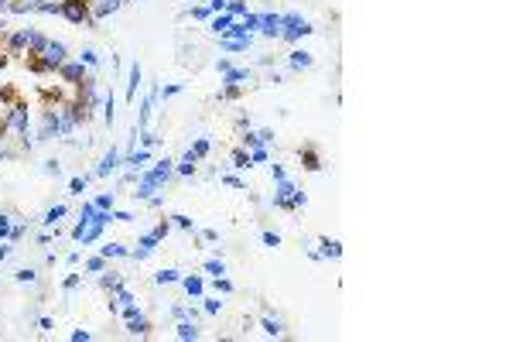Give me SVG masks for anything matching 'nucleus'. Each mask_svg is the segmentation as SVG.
I'll use <instances>...</instances> for the list:
<instances>
[{
    "mask_svg": "<svg viewBox=\"0 0 513 342\" xmlns=\"http://www.w3.org/2000/svg\"><path fill=\"white\" fill-rule=\"evenodd\" d=\"M106 223H113V212H106V209H96L92 202H82V212H79V223H76V229H72V239L76 243H82V247H89V243H96L103 233V226Z\"/></svg>",
    "mask_w": 513,
    "mask_h": 342,
    "instance_id": "f257e3e1",
    "label": "nucleus"
},
{
    "mask_svg": "<svg viewBox=\"0 0 513 342\" xmlns=\"http://www.w3.org/2000/svg\"><path fill=\"white\" fill-rule=\"evenodd\" d=\"M315 28L301 17V14H281V38H287V41H298V38H305V34H311Z\"/></svg>",
    "mask_w": 513,
    "mask_h": 342,
    "instance_id": "f03ea898",
    "label": "nucleus"
},
{
    "mask_svg": "<svg viewBox=\"0 0 513 342\" xmlns=\"http://www.w3.org/2000/svg\"><path fill=\"white\" fill-rule=\"evenodd\" d=\"M62 17H65V21H72V24H82V21L92 24L89 0H62Z\"/></svg>",
    "mask_w": 513,
    "mask_h": 342,
    "instance_id": "7ed1b4c3",
    "label": "nucleus"
},
{
    "mask_svg": "<svg viewBox=\"0 0 513 342\" xmlns=\"http://www.w3.org/2000/svg\"><path fill=\"white\" fill-rule=\"evenodd\" d=\"M55 72H58V79L72 82V86H79V82L86 79V65H82V62H68V58H65V62H62V65L55 68Z\"/></svg>",
    "mask_w": 513,
    "mask_h": 342,
    "instance_id": "20e7f679",
    "label": "nucleus"
},
{
    "mask_svg": "<svg viewBox=\"0 0 513 342\" xmlns=\"http://www.w3.org/2000/svg\"><path fill=\"white\" fill-rule=\"evenodd\" d=\"M158 243H161V239H158V236H154V233H144V236H140V239H137V250H134V253H130V257H134V260H137V263H140V260H148V257H151V253H154V250H158Z\"/></svg>",
    "mask_w": 513,
    "mask_h": 342,
    "instance_id": "39448f33",
    "label": "nucleus"
},
{
    "mask_svg": "<svg viewBox=\"0 0 513 342\" xmlns=\"http://www.w3.org/2000/svg\"><path fill=\"white\" fill-rule=\"evenodd\" d=\"M41 55H45V62L52 65V72H55V68L62 65V62H65V45H62V41H52V38H48V45H45V52H41Z\"/></svg>",
    "mask_w": 513,
    "mask_h": 342,
    "instance_id": "423d86ee",
    "label": "nucleus"
},
{
    "mask_svg": "<svg viewBox=\"0 0 513 342\" xmlns=\"http://www.w3.org/2000/svg\"><path fill=\"white\" fill-rule=\"evenodd\" d=\"M116 164H120V151H106V154H103V161H100V164H96V171H92V175H96V178H106V175H110V171H116Z\"/></svg>",
    "mask_w": 513,
    "mask_h": 342,
    "instance_id": "0eeeda50",
    "label": "nucleus"
},
{
    "mask_svg": "<svg viewBox=\"0 0 513 342\" xmlns=\"http://www.w3.org/2000/svg\"><path fill=\"white\" fill-rule=\"evenodd\" d=\"M140 79H144V68H140V62H134V65H130V79H127V103H134V100H137Z\"/></svg>",
    "mask_w": 513,
    "mask_h": 342,
    "instance_id": "6e6552de",
    "label": "nucleus"
},
{
    "mask_svg": "<svg viewBox=\"0 0 513 342\" xmlns=\"http://www.w3.org/2000/svg\"><path fill=\"white\" fill-rule=\"evenodd\" d=\"M178 284H182L192 298H202L205 295V281L199 277V274H182V281H178Z\"/></svg>",
    "mask_w": 513,
    "mask_h": 342,
    "instance_id": "1a4fd4ad",
    "label": "nucleus"
},
{
    "mask_svg": "<svg viewBox=\"0 0 513 342\" xmlns=\"http://www.w3.org/2000/svg\"><path fill=\"white\" fill-rule=\"evenodd\" d=\"M257 31L271 34V38H281V14H260V28Z\"/></svg>",
    "mask_w": 513,
    "mask_h": 342,
    "instance_id": "9d476101",
    "label": "nucleus"
},
{
    "mask_svg": "<svg viewBox=\"0 0 513 342\" xmlns=\"http://www.w3.org/2000/svg\"><path fill=\"white\" fill-rule=\"evenodd\" d=\"M243 82H250V72H247V68H233L229 65L226 72H223V86H243Z\"/></svg>",
    "mask_w": 513,
    "mask_h": 342,
    "instance_id": "9b49d317",
    "label": "nucleus"
},
{
    "mask_svg": "<svg viewBox=\"0 0 513 342\" xmlns=\"http://www.w3.org/2000/svg\"><path fill=\"white\" fill-rule=\"evenodd\" d=\"M311 62H315V58H311V52H305V48H295V52L287 55V65L291 68H311Z\"/></svg>",
    "mask_w": 513,
    "mask_h": 342,
    "instance_id": "f8f14e48",
    "label": "nucleus"
},
{
    "mask_svg": "<svg viewBox=\"0 0 513 342\" xmlns=\"http://www.w3.org/2000/svg\"><path fill=\"white\" fill-rule=\"evenodd\" d=\"M301 164L305 171H322V154L315 148H301Z\"/></svg>",
    "mask_w": 513,
    "mask_h": 342,
    "instance_id": "ddd939ff",
    "label": "nucleus"
},
{
    "mask_svg": "<svg viewBox=\"0 0 513 342\" xmlns=\"http://www.w3.org/2000/svg\"><path fill=\"white\" fill-rule=\"evenodd\" d=\"M175 335L182 342H188V339H199V329H195V322L192 319H178V329H175Z\"/></svg>",
    "mask_w": 513,
    "mask_h": 342,
    "instance_id": "4468645a",
    "label": "nucleus"
},
{
    "mask_svg": "<svg viewBox=\"0 0 513 342\" xmlns=\"http://www.w3.org/2000/svg\"><path fill=\"white\" fill-rule=\"evenodd\" d=\"M100 284L106 287V291H110V295H113V291H120V287H124V277H120V274H116V271H103V277H100Z\"/></svg>",
    "mask_w": 513,
    "mask_h": 342,
    "instance_id": "2eb2a0df",
    "label": "nucleus"
},
{
    "mask_svg": "<svg viewBox=\"0 0 513 342\" xmlns=\"http://www.w3.org/2000/svg\"><path fill=\"white\" fill-rule=\"evenodd\" d=\"M319 247H322V257H332V260H335V257H342V243H339V239L322 236V239H319Z\"/></svg>",
    "mask_w": 513,
    "mask_h": 342,
    "instance_id": "dca6fc26",
    "label": "nucleus"
},
{
    "mask_svg": "<svg viewBox=\"0 0 513 342\" xmlns=\"http://www.w3.org/2000/svg\"><path fill=\"white\" fill-rule=\"evenodd\" d=\"M178 281H182V271H175V267H164L154 274V284H178Z\"/></svg>",
    "mask_w": 513,
    "mask_h": 342,
    "instance_id": "f3484780",
    "label": "nucleus"
},
{
    "mask_svg": "<svg viewBox=\"0 0 513 342\" xmlns=\"http://www.w3.org/2000/svg\"><path fill=\"white\" fill-rule=\"evenodd\" d=\"M148 161H151V154H148L144 148H140V151H134V154L127 158V164H130V171L137 175V171H144V164H148Z\"/></svg>",
    "mask_w": 513,
    "mask_h": 342,
    "instance_id": "a211bd4d",
    "label": "nucleus"
},
{
    "mask_svg": "<svg viewBox=\"0 0 513 342\" xmlns=\"http://www.w3.org/2000/svg\"><path fill=\"white\" fill-rule=\"evenodd\" d=\"M127 332H130V335H148V332H151V322L140 319V315H137V319H127Z\"/></svg>",
    "mask_w": 513,
    "mask_h": 342,
    "instance_id": "6ab92c4d",
    "label": "nucleus"
},
{
    "mask_svg": "<svg viewBox=\"0 0 513 342\" xmlns=\"http://www.w3.org/2000/svg\"><path fill=\"white\" fill-rule=\"evenodd\" d=\"M195 164H199V161H195L192 154H185V158L178 161V164H175V171H178L182 178H188V175H195Z\"/></svg>",
    "mask_w": 513,
    "mask_h": 342,
    "instance_id": "aec40b11",
    "label": "nucleus"
},
{
    "mask_svg": "<svg viewBox=\"0 0 513 342\" xmlns=\"http://www.w3.org/2000/svg\"><path fill=\"white\" fill-rule=\"evenodd\" d=\"M65 212H68L65 205H52V209L45 212V219H41V223H45V226H58V219L65 216Z\"/></svg>",
    "mask_w": 513,
    "mask_h": 342,
    "instance_id": "412c9836",
    "label": "nucleus"
},
{
    "mask_svg": "<svg viewBox=\"0 0 513 342\" xmlns=\"http://www.w3.org/2000/svg\"><path fill=\"white\" fill-rule=\"evenodd\" d=\"M103 257H106V260H113V257H127V253H130V250H127V247H124V243H106V247H103Z\"/></svg>",
    "mask_w": 513,
    "mask_h": 342,
    "instance_id": "4be33fe9",
    "label": "nucleus"
},
{
    "mask_svg": "<svg viewBox=\"0 0 513 342\" xmlns=\"http://www.w3.org/2000/svg\"><path fill=\"white\" fill-rule=\"evenodd\" d=\"M209 148H212V144H209V137H199V140L192 144V151H188V154H192L195 161H202L205 154H209Z\"/></svg>",
    "mask_w": 513,
    "mask_h": 342,
    "instance_id": "5701e85b",
    "label": "nucleus"
},
{
    "mask_svg": "<svg viewBox=\"0 0 513 342\" xmlns=\"http://www.w3.org/2000/svg\"><path fill=\"white\" fill-rule=\"evenodd\" d=\"M233 21H236L233 14H216V17H212V31H216V34H226V28H229Z\"/></svg>",
    "mask_w": 513,
    "mask_h": 342,
    "instance_id": "b1692460",
    "label": "nucleus"
},
{
    "mask_svg": "<svg viewBox=\"0 0 513 342\" xmlns=\"http://www.w3.org/2000/svg\"><path fill=\"white\" fill-rule=\"evenodd\" d=\"M106 263H110V260L100 253V257H89V260H86V271H89V274H103V271H106Z\"/></svg>",
    "mask_w": 513,
    "mask_h": 342,
    "instance_id": "393cba45",
    "label": "nucleus"
},
{
    "mask_svg": "<svg viewBox=\"0 0 513 342\" xmlns=\"http://www.w3.org/2000/svg\"><path fill=\"white\" fill-rule=\"evenodd\" d=\"M205 271L212 274V277H223V274H226V263L219 260V257H209V260H205Z\"/></svg>",
    "mask_w": 513,
    "mask_h": 342,
    "instance_id": "a878e982",
    "label": "nucleus"
},
{
    "mask_svg": "<svg viewBox=\"0 0 513 342\" xmlns=\"http://www.w3.org/2000/svg\"><path fill=\"white\" fill-rule=\"evenodd\" d=\"M92 205H96V209H106V212H113V192L96 195V199H92Z\"/></svg>",
    "mask_w": 513,
    "mask_h": 342,
    "instance_id": "bb28decb",
    "label": "nucleus"
},
{
    "mask_svg": "<svg viewBox=\"0 0 513 342\" xmlns=\"http://www.w3.org/2000/svg\"><path fill=\"white\" fill-rule=\"evenodd\" d=\"M182 89H185V82H171V86H161L158 96H161V100H171V96H178Z\"/></svg>",
    "mask_w": 513,
    "mask_h": 342,
    "instance_id": "cd10ccee",
    "label": "nucleus"
},
{
    "mask_svg": "<svg viewBox=\"0 0 513 342\" xmlns=\"http://www.w3.org/2000/svg\"><path fill=\"white\" fill-rule=\"evenodd\" d=\"M226 14H233V17H243V14H250V11H247V0H229V4H226Z\"/></svg>",
    "mask_w": 513,
    "mask_h": 342,
    "instance_id": "c85d7f7f",
    "label": "nucleus"
},
{
    "mask_svg": "<svg viewBox=\"0 0 513 342\" xmlns=\"http://www.w3.org/2000/svg\"><path fill=\"white\" fill-rule=\"evenodd\" d=\"M212 287H216V295H233V281H229L226 274H223V277H216V281H212Z\"/></svg>",
    "mask_w": 513,
    "mask_h": 342,
    "instance_id": "c756f323",
    "label": "nucleus"
},
{
    "mask_svg": "<svg viewBox=\"0 0 513 342\" xmlns=\"http://www.w3.org/2000/svg\"><path fill=\"white\" fill-rule=\"evenodd\" d=\"M233 168H250V151H233Z\"/></svg>",
    "mask_w": 513,
    "mask_h": 342,
    "instance_id": "7c9ffc66",
    "label": "nucleus"
},
{
    "mask_svg": "<svg viewBox=\"0 0 513 342\" xmlns=\"http://www.w3.org/2000/svg\"><path fill=\"white\" fill-rule=\"evenodd\" d=\"M202 301H205V315H219V311H223V301H219V298H202Z\"/></svg>",
    "mask_w": 513,
    "mask_h": 342,
    "instance_id": "2f4dec72",
    "label": "nucleus"
},
{
    "mask_svg": "<svg viewBox=\"0 0 513 342\" xmlns=\"http://www.w3.org/2000/svg\"><path fill=\"white\" fill-rule=\"evenodd\" d=\"M79 62L82 65H89V68H96V62H100V55L92 52V48H82V55H79Z\"/></svg>",
    "mask_w": 513,
    "mask_h": 342,
    "instance_id": "473e14b6",
    "label": "nucleus"
},
{
    "mask_svg": "<svg viewBox=\"0 0 513 342\" xmlns=\"http://www.w3.org/2000/svg\"><path fill=\"white\" fill-rule=\"evenodd\" d=\"M260 325H263V332H267V335H281V332H284V329H281V322H277V319H263Z\"/></svg>",
    "mask_w": 513,
    "mask_h": 342,
    "instance_id": "72a5a7b5",
    "label": "nucleus"
},
{
    "mask_svg": "<svg viewBox=\"0 0 513 342\" xmlns=\"http://www.w3.org/2000/svg\"><path fill=\"white\" fill-rule=\"evenodd\" d=\"M192 17H199V21H212L216 14L209 11V7H202V4H195V7H192Z\"/></svg>",
    "mask_w": 513,
    "mask_h": 342,
    "instance_id": "f704fd0d",
    "label": "nucleus"
},
{
    "mask_svg": "<svg viewBox=\"0 0 513 342\" xmlns=\"http://www.w3.org/2000/svg\"><path fill=\"white\" fill-rule=\"evenodd\" d=\"M86 182H89V178H68V192L82 195V192H86Z\"/></svg>",
    "mask_w": 513,
    "mask_h": 342,
    "instance_id": "c9c22d12",
    "label": "nucleus"
},
{
    "mask_svg": "<svg viewBox=\"0 0 513 342\" xmlns=\"http://www.w3.org/2000/svg\"><path fill=\"white\" fill-rule=\"evenodd\" d=\"M103 120H106V124H113V92L106 96V103H103Z\"/></svg>",
    "mask_w": 513,
    "mask_h": 342,
    "instance_id": "e433bc0d",
    "label": "nucleus"
},
{
    "mask_svg": "<svg viewBox=\"0 0 513 342\" xmlns=\"http://www.w3.org/2000/svg\"><path fill=\"white\" fill-rule=\"evenodd\" d=\"M250 161L263 164V161H271V154H267V148H250Z\"/></svg>",
    "mask_w": 513,
    "mask_h": 342,
    "instance_id": "4c0bfd02",
    "label": "nucleus"
},
{
    "mask_svg": "<svg viewBox=\"0 0 513 342\" xmlns=\"http://www.w3.org/2000/svg\"><path fill=\"white\" fill-rule=\"evenodd\" d=\"M62 287H65V295H72V291L79 287V274H68L65 281H62Z\"/></svg>",
    "mask_w": 513,
    "mask_h": 342,
    "instance_id": "58836bf2",
    "label": "nucleus"
},
{
    "mask_svg": "<svg viewBox=\"0 0 513 342\" xmlns=\"http://www.w3.org/2000/svg\"><path fill=\"white\" fill-rule=\"evenodd\" d=\"M223 185H229V188H236V192H243V188H247V185L239 182L236 175H223Z\"/></svg>",
    "mask_w": 513,
    "mask_h": 342,
    "instance_id": "ea45409f",
    "label": "nucleus"
},
{
    "mask_svg": "<svg viewBox=\"0 0 513 342\" xmlns=\"http://www.w3.org/2000/svg\"><path fill=\"white\" fill-rule=\"evenodd\" d=\"M14 277H17L21 284H31V281H34V271H31V267H21V271L14 274Z\"/></svg>",
    "mask_w": 513,
    "mask_h": 342,
    "instance_id": "a19ab883",
    "label": "nucleus"
},
{
    "mask_svg": "<svg viewBox=\"0 0 513 342\" xmlns=\"http://www.w3.org/2000/svg\"><path fill=\"white\" fill-rule=\"evenodd\" d=\"M151 233H154V236H158V239H164V236H168V233H171V223H164V219H161V223H158V226H154V229H151Z\"/></svg>",
    "mask_w": 513,
    "mask_h": 342,
    "instance_id": "79ce46f5",
    "label": "nucleus"
},
{
    "mask_svg": "<svg viewBox=\"0 0 513 342\" xmlns=\"http://www.w3.org/2000/svg\"><path fill=\"white\" fill-rule=\"evenodd\" d=\"M226 4H229V0H209L205 7H209L212 14H226Z\"/></svg>",
    "mask_w": 513,
    "mask_h": 342,
    "instance_id": "37998d69",
    "label": "nucleus"
},
{
    "mask_svg": "<svg viewBox=\"0 0 513 342\" xmlns=\"http://www.w3.org/2000/svg\"><path fill=\"white\" fill-rule=\"evenodd\" d=\"M171 219H175V226H182V229H195V223L188 216H182V212H178V216H171Z\"/></svg>",
    "mask_w": 513,
    "mask_h": 342,
    "instance_id": "c03bdc74",
    "label": "nucleus"
},
{
    "mask_svg": "<svg viewBox=\"0 0 513 342\" xmlns=\"http://www.w3.org/2000/svg\"><path fill=\"white\" fill-rule=\"evenodd\" d=\"M0 239H11V219L0 216Z\"/></svg>",
    "mask_w": 513,
    "mask_h": 342,
    "instance_id": "a18cd8bd",
    "label": "nucleus"
},
{
    "mask_svg": "<svg viewBox=\"0 0 513 342\" xmlns=\"http://www.w3.org/2000/svg\"><path fill=\"white\" fill-rule=\"evenodd\" d=\"M263 247H281V236H277V233H271V229H267V233H263Z\"/></svg>",
    "mask_w": 513,
    "mask_h": 342,
    "instance_id": "49530a36",
    "label": "nucleus"
},
{
    "mask_svg": "<svg viewBox=\"0 0 513 342\" xmlns=\"http://www.w3.org/2000/svg\"><path fill=\"white\" fill-rule=\"evenodd\" d=\"M72 342H89V332H86V329H76V332H72Z\"/></svg>",
    "mask_w": 513,
    "mask_h": 342,
    "instance_id": "de8ad7c7",
    "label": "nucleus"
},
{
    "mask_svg": "<svg viewBox=\"0 0 513 342\" xmlns=\"http://www.w3.org/2000/svg\"><path fill=\"white\" fill-rule=\"evenodd\" d=\"M202 239H209V243H216V239H219V233H216V229H202Z\"/></svg>",
    "mask_w": 513,
    "mask_h": 342,
    "instance_id": "09e8293b",
    "label": "nucleus"
},
{
    "mask_svg": "<svg viewBox=\"0 0 513 342\" xmlns=\"http://www.w3.org/2000/svg\"><path fill=\"white\" fill-rule=\"evenodd\" d=\"M38 329L48 332V329H52V319H48V315H41V319H38Z\"/></svg>",
    "mask_w": 513,
    "mask_h": 342,
    "instance_id": "8fccbe9b",
    "label": "nucleus"
},
{
    "mask_svg": "<svg viewBox=\"0 0 513 342\" xmlns=\"http://www.w3.org/2000/svg\"><path fill=\"white\" fill-rule=\"evenodd\" d=\"M271 171H274V182H277V178H287V175H284V168H281V164H271Z\"/></svg>",
    "mask_w": 513,
    "mask_h": 342,
    "instance_id": "3c124183",
    "label": "nucleus"
},
{
    "mask_svg": "<svg viewBox=\"0 0 513 342\" xmlns=\"http://www.w3.org/2000/svg\"><path fill=\"white\" fill-rule=\"evenodd\" d=\"M113 219H116V223H130L134 216H130V212H113Z\"/></svg>",
    "mask_w": 513,
    "mask_h": 342,
    "instance_id": "603ef678",
    "label": "nucleus"
},
{
    "mask_svg": "<svg viewBox=\"0 0 513 342\" xmlns=\"http://www.w3.org/2000/svg\"><path fill=\"white\" fill-rule=\"evenodd\" d=\"M7 65V52H0V68Z\"/></svg>",
    "mask_w": 513,
    "mask_h": 342,
    "instance_id": "864d4df0",
    "label": "nucleus"
},
{
    "mask_svg": "<svg viewBox=\"0 0 513 342\" xmlns=\"http://www.w3.org/2000/svg\"><path fill=\"white\" fill-rule=\"evenodd\" d=\"M192 4H202V0H192Z\"/></svg>",
    "mask_w": 513,
    "mask_h": 342,
    "instance_id": "5fc2aeb1",
    "label": "nucleus"
}]
</instances>
